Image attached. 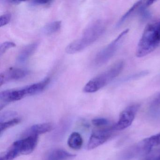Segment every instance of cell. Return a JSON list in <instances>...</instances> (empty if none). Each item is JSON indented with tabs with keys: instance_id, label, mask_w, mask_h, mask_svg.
Listing matches in <instances>:
<instances>
[{
	"instance_id": "d6986e66",
	"label": "cell",
	"mask_w": 160,
	"mask_h": 160,
	"mask_svg": "<svg viewBox=\"0 0 160 160\" xmlns=\"http://www.w3.org/2000/svg\"><path fill=\"white\" fill-rule=\"evenodd\" d=\"M148 73V71H141V72L136 73L134 74L128 76L125 78L120 80L119 83H125V82H129V81H132V80H136V79L141 78L145 76H147Z\"/></svg>"
},
{
	"instance_id": "e0dca14e",
	"label": "cell",
	"mask_w": 160,
	"mask_h": 160,
	"mask_svg": "<svg viewBox=\"0 0 160 160\" xmlns=\"http://www.w3.org/2000/svg\"><path fill=\"white\" fill-rule=\"evenodd\" d=\"M62 27L61 21H56L48 24L43 29L44 33L46 34H51L58 31Z\"/></svg>"
},
{
	"instance_id": "9a60e30c",
	"label": "cell",
	"mask_w": 160,
	"mask_h": 160,
	"mask_svg": "<svg viewBox=\"0 0 160 160\" xmlns=\"http://www.w3.org/2000/svg\"><path fill=\"white\" fill-rule=\"evenodd\" d=\"M83 140L79 133L74 132L71 134L68 140V145L74 150H79L83 145Z\"/></svg>"
},
{
	"instance_id": "30bf717a",
	"label": "cell",
	"mask_w": 160,
	"mask_h": 160,
	"mask_svg": "<svg viewBox=\"0 0 160 160\" xmlns=\"http://www.w3.org/2000/svg\"><path fill=\"white\" fill-rule=\"evenodd\" d=\"M160 145V132L140 141L136 148L138 153H148L152 148Z\"/></svg>"
},
{
	"instance_id": "4fadbf2b",
	"label": "cell",
	"mask_w": 160,
	"mask_h": 160,
	"mask_svg": "<svg viewBox=\"0 0 160 160\" xmlns=\"http://www.w3.org/2000/svg\"><path fill=\"white\" fill-rule=\"evenodd\" d=\"M75 156V154L64 150L58 149L49 153L47 160H70L73 159Z\"/></svg>"
},
{
	"instance_id": "9c48e42d",
	"label": "cell",
	"mask_w": 160,
	"mask_h": 160,
	"mask_svg": "<svg viewBox=\"0 0 160 160\" xmlns=\"http://www.w3.org/2000/svg\"><path fill=\"white\" fill-rule=\"evenodd\" d=\"M26 97L23 88L19 89L7 90L0 92V108L12 102L21 100Z\"/></svg>"
},
{
	"instance_id": "8fae6325",
	"label": "cell",
	"mask_w": 160,
	"mask_h": 160,
	"mask_svg": "<svg viewBox=\"0 0 160 160\" xmlns=\"http://www.w3.org/2000/svg\"><path fill=\"white\" fill-rule=\"evenodd\" d=\"M50 78H48L38 83H34L23 88L25 95L26 96H31L42 92L47 87L50 82Z\"/></svg>"
},
{
	"instance_id": "d4e9b609",
	"label": "cell",
	"mask_w": 160,
	"mask_h": 160,
	"mask_svg": "<svg viewBox=\"0 0 160 160\" xmlns=\"http://www.w3.org/2000/svg\"><path fill=\"white\" fill-rule=\"evenodd\" d=\"M160 105V93L154 99L152 102V106L154 107H158Z\"/></svg>"
},
{
	"instance_id": "5bb4252c",
	"label": "cell",
	"mask_w": 160,
	"mask_h": 160,
	"mask_svg": "<svg viewBox=\"0 0 160 160\" xmlns=\"http://www.w3.org/2000/svg\"><path fill=\"white\" fill-rule=\"evenodd\" d=\"M53 125L50 123H39L33 125L31 127L29 135L39 136L42 134L50 132L53 129Z\"/></svg>"
},
{
	"instance_id": "4316f807",
	"label": "cell",
	"mask_w": 160,
	"mask_h": 160,
	"mask_svg": "<svg viewBox=\"0 0 160 160\" xmlns=\"http://www.w3.org/2000/svg\"><path fill=\"white\" fill-rule=\"evenodd\" d=\"M7 2H9L10 4H13V5H18L21 3V1H8Z\"/></svg>"
},
{
	"instance_id": "7402d4cb",
	"label": "cell",
	"mask_w": 160,
	"mask_h": 160,
	"mask_svg": "<svg viewBox=\"0 0 160 160\" xmlns=\"http://www.w3.org/2000/svg\"><path fill=\"white\" fill-rule=\"evenodd\" d=\"M17 113L15 111H8V112H5L3 114L1 115V118H0V122H3L6 121L8 119L12 118H16Z\"/></svg>"
},
{
	"instance_id": "8992f818",
	"label": "cell",
	"mask_w": 160,
	"mask_h": 160,
	"mask_svg": "<svg viewBox=\"0 0 160 160\" xmlns=\"http://www.w3.org/2000/svg\"><path fill=\"white\" fill-rule=\"evenodd\" d=\"M139 104H134L126 108L120 114L118 121L113 125L115 131H122L131 126L139 109Z\"/></svg>"
},
{
	"instance_id": "83f0119b",
	"label": "cell",
	"mask_w": 160,
	"mask_h": 160,
	"mask_svg": "<svg viewBox=\"0 0 160 160\" xmlns=\"http://www.w3.org/2000/svg\"><path fill=\"white\" fill-rule=\"evenodd\" d=\"M159 26H160V20H159Z\"/></svg>"
},
{
	"instance_id": "ba28073f",
	"label": "cell",
	"mask_w": 160,
	"mask_h": 160,
	"mask_svg": "<svg viewBox=\"0 0 160 160\" xmlns=\"http://www.w3.org/2000/svg\"><path fill=\"white\" fill-rule=\"evenodd\" d=\"M28 71L22 68L11 67L0 74V86L11 81H16L26 77Z\"/></svg>"
},
{
	"instance_id": "7c38bea8",
	"label": "cell",
	"mask_w": 160,
	"mask_h": 160,
	"mask_svg": "<svg viewBox=\"0 0 160 160\" xmlns=\"http://www.w3.org/2000/svg\"><path fill=\"white\" fill-rule=\"evenodd\" d=\"M38 43L33 42L26 46L19 53L17 59V61L19 63L26 62L34 54L38 47Z\"/></svg>"
},
{
	"instance_id": "52a82bcc",
	"label": "cell",
	"mask_w": 160,
	"mask_h": 160,
	"mask_svg": "<svg viewBox=\"0 0 160 160\" xmlns=\"http://www.w3.org/2000/svg\"><path fill=\"white\" fill-rule=\"evenodd\" d=\"M38 140V136L29 135L14 142L10 148L14 150L18 156L20 154H30L36 148Z\"/></svg>"
},
{
	"instance_id": "6da1fadb",
	"label": "cell",
	"mask_w": 160,
	"mask_h": 160,
	"mask_svg": "<svg viewBox=\"0 0 160 160\" xmlns=\"http://www.w3.org/2000/svg\"><path fill=\"white\" fill-rule=\"evenodd\" d=\"M107 24L103 20H97L86 28L80 38L71 42L66 48L68 54L81 52L96 42L104 33Z\"/></svg>"
},
{
	"instance_id": "5b68a950",
	"label": "cell",
	"mask_w": 160,
	"mask_h": 160,
	"mask_svg": "<svg viewBox=\"0 0 160 160\" xmlns=\"http://www.w3.org/2000/svg\"><path fill=\"white\" fill-rule=\"evenodd\" d=\"M114 131L113 125L94 131L88 142V149H93L105 143L111 137Z\"/></svg>"
},
{
	"instance_id": "277c9868",
	"label": "cell",
	"mask_w": 160,
	"mask_h": 160,
	"mask_svg": "<svg viewBox=\"0 0 160 160\" xmlns=\"http://www.w3.org/2000/svg\"><path fill=\"white\" fill-rule=\"evenodd\" d=\"M128 32V29L124 30L109 44L100 50L94 58V64L96 66H100L109 61L119 48Z\"/></svg>"
},
{
	"instance_id": "484cf974",
	"label": "cell",
	"mask_w": 160,
	"mask_h": 160,
	"mask_svg": "<svg viewBox=\"0 0 160 160\" xmlns=\"http://www.w3.org/2000/svg\"><path fill=\"white\" fill-rule=\"evenodd\" d=\"M148 160H160V152L156 154L155 156H152V157H150V158Z\"/></svg>"
},
{
	"instance_id": "ac0fdd59",
	"label": "cell",
	"mask_w": 160,
	"mask_h": 160,
	"mask_svg": "<svg viewBox=\"0 0 160 160\" xmlns=\"http://www.w3.org/2000/svg\"><path fill=\"white\" fill-rule=\"evenodd\" d=\"M20 118H15L12 119L8 120L6 121L0 122V133L1 134H2L6 129H9L13 126H15L21 122Z\"/></svg>"
},
{
	"instance_id": "44dd1931",
	"label": "cell",
	"mask_w": 160,
	"mask_h": 160,
	"mask_svg": "<svg viewBox=\"0 0 160 160\" xmlns=\"http://www.w3.org/2000/svg\"><path fill=\"white\" fill-rule=\"evenodd\" d=\"M92 124L97 127H104L108 125L109 122L108 120L104 118H97L93 119L92 121Z\"/></svg>"
},
{
	"instance_id": "ffe728a7",
	"label": "cell",
	"mask_w": 160,
	"mask_h": 160,
	"mask_svg": "<svg viewBox=\"0 0 160 160\" xmlns=\"http://www.w3.org/2000/svg\"><path fill=\"white\" fill-rule=\"evenodd\" d=\"M16 45L12 42H6L0 46V56H2L10 48L15 47Z\"/></svg>"
},
{
	"instance_id": "2e32d148",
	"label": "cell",
	"mask_w": 160,
	"mask_h": 160,
	"mask_svg": "<svg viewBox=\"0 0 160 160\" xmlns=\"http://www.w3.org/2000/svg\"><path fill=\"white\" fill-rule=\"evenodd\" d=\"M142 1L137 2L134 3L132 7L128 10L123 15L122 17L120 18L119 20L117 23L116 27L119 28L120 26H121L128 18H129L135 12L137 11H138L139 7L142 3Z\"/></svg>"
},
{
	"instance_id": "7a4b0ae2",
	"label": "cell",
	"mask_w": 160,
	"mask_h": 160,
	"mask_svg": "<svg viewBox=\"0 0 160 160\" xmlns=\"http://www.w3.org/2000/svg\"><path fill=\"white\" fill-rule=\"evenodd\" d=\"M160 44V29L159 21L146 26L138 42L136 51L137 58L146 57L153 52Z\"/></svg>"
},
{
	"instance_id": "cb8c5ba5",
	"label": "cell",
	"mask_w": 160,
	"mask_h": 160,
	"mask_svg": "<svg viewBox=\"0 0 160 160\" xmlns=\"http://www.w3.org/2000/svg\"><path fill=\"white\" fill-rule=\"evenodd\" d=\"M11 19V15L10 14H5L2 15L0 18V26L2 27L8 24Z\"/></svg>"
},
{
	"instance_id": "3957f363",
	"label": "cell",
	"mask_w": 160,
	"mask_h": 160,
	"mask_svg": "<svg viewBox=\"0 0 160 160\" xmlns=\"http://www.w3.org/2000/svg\"><path fill=\"white\" fill-rule=\"evenodd\" d=\"M124 61H118L105 71L90 80L84 87V92L93 93L108 85L121 73L124 67Z\"/></svg>"
},
{
	"instance_id": "603a6c76",
	"label": "cell",
	"mask_w": 160,
	"mask_h": 160,
	"mask_svg": "<svg viewBox=\"0 0 160 160\" xmlns=\"http://www.w3.org/2000/svg\"><path fill=\"white\" fill-rule=\"evenodd\" d=\"M51 1H32L30 2V5L33 7L35 6H48L52 3Z\"/></svg>"
}]
</instances>
